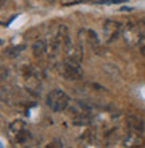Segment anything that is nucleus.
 <instances>
[{"mask_svg": "<svg viewBox=\"0 0 145 148\" xmlns=\"http://www.w3.org/2000/svg\"><path fill=\"white\" fill-rule=\"evenodd\" d=\"M59 71H61V74L65 78L71 79V81H78V79H81L83 77V71H82V67H81V61H78V59H75V58H70V57H66V58L63 59Z\"/></svg>", "mask_w": 145, "mask_h": 148, "instance_id": "f257e3e1", "label": "nucleus"}, {"mask_svg": "<svg viewBox=\"0 0 145 148\" xmlns=\"http://www.w3.org/2000/svg\"><path fill=\"white\" fill-rule=\"evenodd\" d=\"M70 98L62 89H54L51 90L50 93L47 94L46 98V104L50 106L51 110L54 112H62L69 106Z\"/></svg>", "mask_w": 145, "mask_h": 148, "instance_id": "f03ea898", "label": "nucleus"}, {"mask_svg": "<svg viewBox=\"0 0 145 148\" xmlns=\"http://www.w3.org/2000/svg\"><path fill=\"white\" fill-rule=\"evenodd\" d=\"M126 125L129 128L130 133H136V135H142L145 131V123L138 114H129L126 117Z\"/></svg>", "mask_w": 145, "mask_h": 148, "instance_id": "7ed1b4c3", "label": "nucleus"}, {"mask_svg": "<svg viewBox=\"0 0 145 148\" xmlns=\"http://www.w3.org/2000/svg\"><path fill=\"white\" fill-rule=\"evenodd\" d=\"M120 31H121V26H120L118 22H114V20H106L105 24H103V34H105L108 42L114 40V39L120 35Z\"/></svg>", "mask_w": 145, "mask_h": 148, "instance_id": "20e7f679", "label": "nucleus"}, {"mask_svg": "<svg viewBox=\"0 0 145 148\" xmlns=\"http://www.w3.org/2000/svg\"><path fill=\"white\" fill-rule=\"evenodd\" d=\"M144 139L141 135H136V133H130L124 139V145L126 148H140L144 145Z\"/></svg>", "mask_w": 145, "mask_h": 148, "instance_id": "39448f33", "label": "nucleus"}, {"mask_svg": "<svg viewBox=\"0 0 145 148\" xmlns=\"http://www.w3.org/2000/svg\"><path fill=\"white\" fill-rule=\"evenodd\" d=\"M124 39H125L129 45H133V43H136V42H140V36H137L136 30H134L132 26L125 27V30H124Z\"/></svg>", "mask_w": 145, "mask_h": 148, "instance_id": "423d86ee", "label": "nucleus"}, {"mask_svg": "<svg viewBox=\"0 0 145 148\" xmlns=\"http://www.w3.org/2000/svg\"><path fill=\"white\" fill-rule=\"evenodd\" d=\"M46 50H47L46 42L42 40V39H38V40L32 45V53H34V55H35L36 58H40V57L46 53Z\"/></svg>", "mask_w": 145, "mask_h": 148, "instance_id": "0eeeda50", "label": "nucleus"}, {"mask_svg": "<svg viewBox=\"0 0 145 148\" xmlns=\"http://www.w3.org/2000/svg\"><path fill=\"white\" fill-rule=\"evenodd\" d=\"M10 129H11L14 133L19 135V133H22V132H24V131H26V123H24V121H22V120H16V121H14V123H11Z\"/></svg>", "mask_w": 145, "mask_h": 148, "instance_id": "6e6552de", "label": "nucleus"}, {"mask_svg": "<svg viewBox=\"0 0 145 148\" xmlns=\"http://www.w3.org/2000/svg\"><path fill=\"white\" fill-rule=\"evenodd\" d=\"M89 40H90L91 46L94 47V49H97V47L99 46V40H98L97 34H95L94 31H91V30H89Z\"/></svg>", "mask_w": 145, "mask_h": 148, "instance_id": "1a4fd4ad", "label": "nucleus"}, {"mask_svg": "<svg viewBox=\"0 0 145 148\" xmlns=\"http://www.w3.org/2000/svg\"><path fill=\"white\" fill-rule=\"evenodd\" d=\"M30 137V132H27V131H24V132L19 133V135H16V140L20 141V143H23V141H26Z\"/></svg>", "mask_w": 145, "mask_h": 148, "instance_id": "9d476101", "label": "nucleus"}, {"mask_svg": "<svg viewBox=\"0 0 145 148\" xmlns=\"http://www.w3.org/2000/svg\"><path fill=\"white\" fill-rule=\"evenodd\" d=\"M47 148H62V141H61V140H54V141H51L50 144L47 145Z\"/></svg>", "mask_w": 145, "mask_h": 148, "instance_id": "9b49d317", "label": "nucleus"}, {"mask_svg": "<svg viewBox=\"0 0 145 148\" xmlns=\"http://www.w3.org/2000/svg\"><path fill=\"white\" fill-rule=\"evenodd\" d=\"M140 50H141V54L145 57V40H140Z\"/></svg>", "mask_w": 145, "mask_h": 148, "instance_id": "f8f14e48", "label": "nucleus"}]
</instances>
